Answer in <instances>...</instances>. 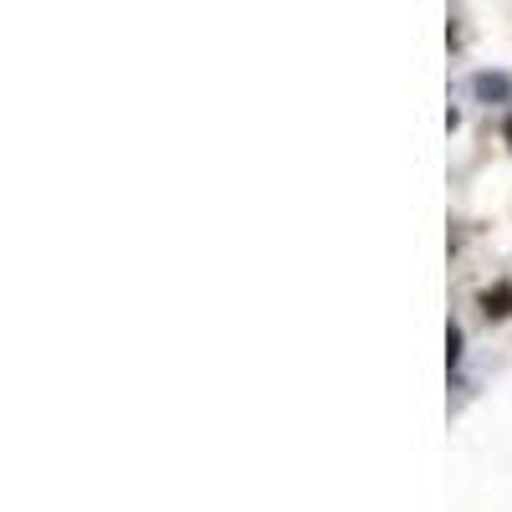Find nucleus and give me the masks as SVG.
Wrapping results in <instances>:
<instances>
[{
    "mask_svg": "<svg viewBox=\"0 0 512 512\" xmlns=\"http://www.w3.org/2000/svg\"><path fill=\"white\" fill-rule=\"evenodd\" d=\"M472 88H477V98H482V103H507V98H512V82H507L502 72H482V77L472 82Z\"/></svg>",
    "mask_w": 512,
    "mask_h": 512,
    "instance_id": "obj_1",
    "label": "nucleus"
},
{
    "mask_svg": "<svg viewBox=\"0 0 512 512\" xmlns=\"http://www.w3.org/2000/svg\"><path fill=\"white\" fill-rule=\"evenodd\" d=\"M482 313L497 323V318H512V287H492L482 292Z\"/></svg>",
    "mask_w": 512,
    "mask_h": 512,
    "instance_id": "obj_2",
    "label": "nucleus"
},
{
    "mask_svg": "<svg viewBox=\"0 0 512 512\" xmlns=\"http://www.w3.org/2000/svg\"><path fill=\"white\" fill-rule=\"evenodd\" d=\"M446 364H451V369L461 364V328H456V323L446 328Z\"/></svg>",
    "mask_w": 512,
    "mask_h": 512,
    "instance_id": "obj_3",
    "label": "nucleus"
},
{
    "mask_svg": "<svg viewBox=\"0 0 512 512\" xmlns=\"http://www.w3.org/2000/svg\"><path fill=\"white\" fill-rule=\"evenodd\" d=\"M502 134H507V144H512V118H507V128H502Z\"/></svg>",
    "mask_w": 512,
    "mask_h": 512,
    "instance_id": "obj_4",
    "label": "nucleus"
}]
</instances>
